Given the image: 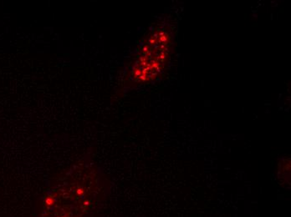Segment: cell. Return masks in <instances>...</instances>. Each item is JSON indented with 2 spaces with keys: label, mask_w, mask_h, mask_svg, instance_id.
<instances>
[{
  "label": "cell",
  "mask_w": 291,
  "mask_h": 217,
  "mask_svg": "<svg viewBox=\"0 0 291 217\" xmlns=\"http://www.w3.org/2000/svg\"><path fill=\"white\" fill-rule=\"evenodd\" d=\"M174 35L167 26H160L143 44L131 69L130 79L137 84L148 83L159 76L173 52Z\"/></svg>",
  "instance_id": "cell-1"
}]
</instances>
